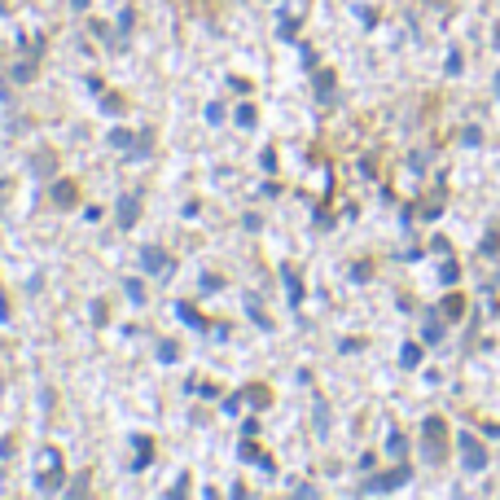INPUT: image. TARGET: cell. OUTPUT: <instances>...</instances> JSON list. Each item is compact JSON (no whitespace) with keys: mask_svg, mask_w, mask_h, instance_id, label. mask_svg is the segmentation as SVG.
I'll return each mask as SVG.
<instances>
[{"mask_svg":"<svg viewBox=\"0 0 500 500\" xmlns=\"http://www.w3.org/2000/svg\"><path fill=\"white\" fill-rule=\"evenodd\" d=\"M145 263H150V272H163V268H171V259H163V250H145Z\"/></svg>","mask_w":500,"mask_h":500,"instance_id":"cell-1","label":"cell"}]
</instances>
